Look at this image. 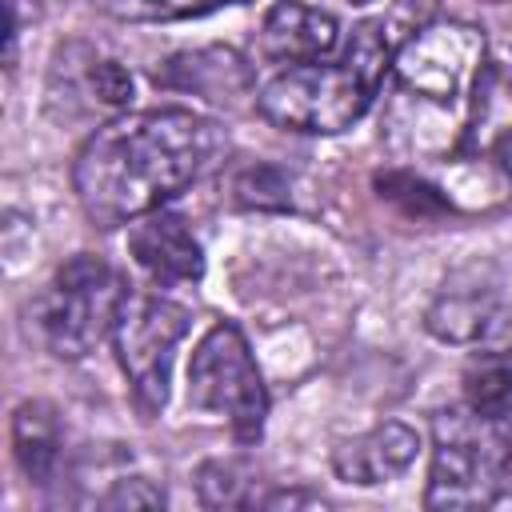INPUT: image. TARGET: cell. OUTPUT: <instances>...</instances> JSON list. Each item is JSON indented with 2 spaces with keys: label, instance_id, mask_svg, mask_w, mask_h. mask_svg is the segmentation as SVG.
Listing matches in <instances>:
<instances>
[{
  "label": "cell",
  "instance_id": "10",
  "mask_svg": "<svg viewBox=\"0 0 512 512\" xmlns=\"http://www.w3.org/2000/svg\"><path fill=\"white\" fill-rule=\"evenodd\" d=\"M500 320V292L496 280L480 272H460L444 280L436 300L424 312V328L444 344H476Z\"/></svg>",
  "mask_w": 512,
  "mask_h": 512
},
{
  "label": "cell",
  "instance_id": "11",
  "mask_svg": "<svg viewBox=\"0 0 512 512\" xmlns=\"http://www.w3.org/2000/svg\"><path fill=\"white\" fill-rule=\"evenodd\" d=\"M156 84L204 96L212 104H240V96H252V72L232 48H196L176 52L156 68Z\"/></svg>",
  "mask_w": 512,
  "mask_h": 512
},
{
  "label": "cell",
  "instance_id": "9",
  "mask_svg": "<svg viewBox=\"0 0 512 512\" xmlns=\"http://www.w3.org/2000/svg\"><path fill=\"white\" fill-rule=\"evenodd\" d=\"M340 48V28L328 12L304 4V0H280L268 8L264 24H260V56L268 64H312V60H328Z\"/></svg>",
  "mask_w": 512,
  "mask_h": 512
},
{
  "label": "cell",
  "instance_id": "5",
  "mask_svg": "<svg viewBox=\"0 0 512 512\" xmlns=\"http://www.w3.org/2000/svg\"><path fill=\"white\" fill-rule=\"evenodd\" d=\"M188 404L228 420L240 444H256L268 420V392L236 324H212L188 360Z\"/></svg>",
  "mask_w": 512,
  "mask_h": 512
},
{
  "label": "cell",
  "instance_id": "1",
  "mask_svg": "<svg viewBox=\"0 0 512 512\" xmlns=\"http://www.w3.org/2000/svg\"><path fill=\"white\" fill-rule=\"evenodd\" d=\"M224 152V132L192 108H144L100 124L76 152L72 188L96 228L164 208Z\"/></svg>",
  "mask_w": 512,
  "mask_h": 512
},
{
  "label": "cell",
  "instance_id": "6",
  "mask_svg": "<svg viewBox=\"0 0 512 512\" xmlns=\"http://www.w3.org/2000/svg\"><path fill=\"white\" fill-rule=\"evenodd\" d=\"M392 72L404 96L424 104H460L476 100L484 84V32L476 24H428L404 40L392 56Z\"/></svg>",
  "mask_w": 512,
  "mask_h": 512
},
{
  "label": "cell",
  "instance_id": "17",
  "mask_svg": "<svg viewBox=\"0 0 512 512\" xmlns=\"http://www.w3.org/2000/svg\"><path fill=\"white\" fill-rule=\"evenodd\" d=\"M100 12H108L112 20H128V24H152V20H188V16H204L220 4H248V0H92Z\"/></svg>",
  "mask_w": 512,
  "mask_h": 512
},
{
  "label": "cell",
  "instance_id": "8",
  "mask_svg": "<svg viewBox=\"0 0 512 512\" xmlns=\"http://www.w3.org/2000/svg\"><path fill=\"white\" fill-rule=\"evenodd\" d=\"M128 252L156 288H184V284H200L204 276L200 240L176 212H164V208L132 220Z\"/></svg>",
  "mask_w": 512,
  "mask_h": 512
},
{
  "label": "cell",
  "instance_id": "7",
  "mask_svg": "<svg viewBox=\"0 0 512 512\" xmlns=\"http://www.w3.org/2000/svg\"><path fill=\"white\" fill-rule=\"evenodd\" d=\"M184 336H188V308H180L168 296L128 292L116 316L112 340L140 412L152 416L164 408L168 384H172V360Z\"/></svg>",
  "mask_w": 512,
  "mask_h": 512
},
{
  "label": "cell",
  "instance_id": "23",
  "mask_svg": "<svg viewBox=\"0 0 512 512\" xmlns=\"http://www.w3.org/2000/svg\"><path fill=\"white\" fill-rule=\"evenodd\" d=\"M348 4H372V0H348Z\"/></svg>",
  "mask_w": 512,
  "mask_h": 512
},
{
  "label": "cell",
  "instance_id": "3",
  "mask_svg": "<svg viewBox=\"0 0 512 512\" xmlns=\"http://www.w3.org/2000/svg\"><path fill=\"white\" fill-rule=\"evenodd\" d=\"M128 300L120 272L92 252L64 260L32 304L36 332L56 360H84L112 328Z\"/></svg>",
  "mask_w": 512,
  "mask_h": 512
},
{
  "label": "cell",
  "instance_id": "20",
  "mask_svg": "<svg viewBox=\"0 0 512 512\" xmlns=\"http://www.w3.org/2000/svg\"><path fill=\"white\" fill-rule=\"evenodd\" d=\"M436 8H440V0H388V8L380 16V28H384L388 44L400 48L404 40H412L416 32H424L432 24Z\"/></svg>",
  "mask_w": 512,
  "mask_h": 512
},
{
  "label": "cell",
  "instance_id": "15",
  "mask_svg": "<svg viewBox=\"0 0 512 512\" xmlns=\"http://www.w3.org/2000/svg\"><path fill=\"white\" fill-rule=\"evenodd\" d=\"M196 492L208 508H252L256 496V468L244 460H208L196 468Z\"/></svg>",
  "mask_w": 512,
  "mask_h": 512
},
{
  "label": "cell",
  "instance_id": "19",
  "mask_svg": "<svg viewBox=\"0 0 512 512\" xmlns=\"http://www.w3.org/2000/svg\"><path fill=\"white\" fill-rule=\"evenodd\" d=\"M236 192V204L240 208H260V212H272V208H288V176L272 164H256V168H244L232 184Z\"/></svg>",
  "mask_w": 512,
  "mask_h": 512
},
{
  "label": "cell",
  "instance_id": "22",
  "mask_svg": "<svg viewBox=\"0 0 512 512\" xmlns=\"http://www.w3.org/2000/svg\"><path fill=\"white\" fill-rule=\"evenodd\" d=\"M508 96H512V64H508Z\"/></svg>",
  "mask_w": 512,
  "mask_h": 512
},
{
  "label": "cell",
  "instance_id": "12",
  "mask_svg": "<svg viewBox=\"0 0 512 512\" xmlns=\"http://www.w3.org/2000/svg\"><path fill=\"white\" fill-rule=\"evenodd\" d=\"M416 448H420V436L408 424L388 420V424H376L372 432H364L356 440H344L332 452V468L340 480L372 488V484H388V480L404 476L408 464L416 460Z\"/></svg>",
  "mask_w": 512,
  "mask_h": 512
},
{
  "label": "cell",
  "instance_id": "2",
  "mask_svg": "<svg viewBox=\"0 0 512 512\" xmlns=\"http://www.w3.org/2000/svg\"><path fill=\"white\" fill-rule=\"evenodd\" d=\"M392 56L396 48L388 44L380 20H364L352 28L348 44L336 56L276 72L256 92V108L276 128L336 136L368 112L384 72L392 68Z\"/></svg>",
  "mask_w": 512,
  "mask_h": 512
},
{
  "label": "cell",
  "instance_id": "4",
  "mask_svg": "<svg viewBox=\"0 0 512 512\" xmlns=\"http://www.w3.org/2000/svg\"><path fill=\"white\" fill-rule=\"evenodd\" d=\"M512 488V440L500 420L452 408L436 416V444L428 468V508H488Z\"/></svg>",
  "mask_w": 512,
  "mask_h": 512
},
{
  "label": "cell",
  "instance_id": "13",
  "mask_svg": "<svg viewBox=\"0 0 512 512\" xmlns=\"http://www.w3.org/2000/svg\"><path fill=\"white\" fill-rule=\"evenodd\" d=\"M12 456L20 464V472L48 488L60 472V456H64V440H60V420L52 412V404L44 400H24L12 412Z\"/></svg>",
  "mask_w": 512,
  "mask_h": 512
},
{
  "label": "cell",
  "instance_id": "16",
  "mask_svg": "<svg viewBox=\"0 0 512 512\" xmlns=\"http://www.w3.org/2000/svg\"><path fill=\"white\" fill-rule=\"evenodd\" d=\"M64 72L72 76L68 84L72 88H84V96L92 104H100V108H128L132 104V72L124 64L108 60V56L88 52V60H84L80 72H72V64H64Z\"/></svg>",
  "mask_w": 512,
  "mask_h": 512
},
{
  "label": "cell",
  "instance_id": "21",
  "mask_svg": "<svg viewBox=\"0 0 512 512\" xmlns=\"http://www.w3.org/2000/svg\"><path fill=\"white\" fill-rule=\"evenodd\" d=\"M104 508H160L164 504V492L152 488L144 476H132V480H116L108 496H100Z\"/></svg>",
  "mask_w": 512,
  "mask_h": 512
},
{
  "label": "cell",
  "instance_id": "14",
  "mask_svg": "<svg viewBox=\"0 0 512 512\" xmlns=\"http://www.w3.org/2000/svg\"><path fill=\"white\" fill-rule=\"evenodd\" d=\"M464 408L488 420L512 416V348L476 352L464 364Z\"/></svg>",
  "mask_w": 512,
  "mask_h": 512
},
{
  "label": "cell",
  "instance_id": "18",
  "mask_svg": "<svg viewBox=\"0 0 512 512\" xmlns=\"http://www.w3.org/2000/svg\"><path fill=\"white\" fill-rule=\"evenodd\" d=\"M376 188H380V196L384 200H392L404 216H420V220H428V216H440V212H448V200L440 196V188H432L428 180H420V176H412V172H380L376 176Z\"/></svg>",
  "mask_w": 512,
  "mask_h": 512
}]
</instances>
